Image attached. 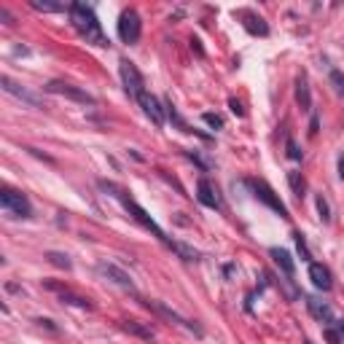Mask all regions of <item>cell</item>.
I'll use <instances>...</instances> for the list:
<instances>
[{"mask_svg":"<svg viewBox=\"0 0 344 344\" xmlns=\"http://www.w3.org/2000/svg\"><path fill=\"white\" fill-rule=\"evenodd\" d=\"M68 14H70V22H73V27H76V30H78V32H81V35L86 38V43H94V46H100V49H105V46H110L108 35H105V32H102L100 22H97L94 11H91L89 5H84V3H70Z\"/></svg>","mask_w":344,"mask_h":344,"instance_id":"obj_1","label":"cell"},{"mask_svg":"<svg viewBox=\"0 0 344 344\" xmlns=\"http://www.w3.org/2000/svg\"><path fill=\"white\" fill-rule=\"evenodd\" d=\"M97 186H100L102 191H108L110 196H116V199L124 204V210H127V213H132V218H135V221L140 223L143 229L154 231V234H156L162 242H167V237H164V231L156 226V221H154V218H151L148 213H145V210H143V207H140V204H137L135 199H129V196H127V191H124L121 186H116V183H108V180H100V183H97Z\"/></svg>","mask_w":344,"mask_h":344,"instance_id":"obj_2","label":"cell"},{"mask_svg":"<svg viewBox=\"0 0 344 344\" xmlns=\"http://www.w3.org/2000/svg\"><path fill=\"white\" fill-rule=\"evenodd\" d=\"M0 207H3L8 215H14V218H30L32 215V207H30L27 196L19 194V191H14V188L0 191Z\"/></svg>","mask_w":344,"mask_h":344,"instance_id":"obj_3","label":"cell"},{"mask_svg":"<svg viewBox=\"0 0 344 344\" xmlns=\"http://www.w3.org/2000/svg\"><path fill=\"white\" fill-rule=\"evenodd\" d=\"M118 73H121V81H124L127 94L132 97V100H140V97L145 94V84H143L140 70H137L129 59H121V62H118Z\"/></svg>","mask_w":344,"mask_h":344,"instance_id":"obj_4","label":"cell"},{"mask_svg":"<svg viewBox=\"0 0 344 344\" xmlns=\"http://www.w3.org/2000/svg\"><path fill=\"white\" fill-rule=\"evenodd\" d=\"M49 94H59V97H68L73 102H81V105H94V97L89 94L81 86H73V84H65V81H49L43 86Z\"/></svg>","mask_w":344,"mask_h":344,"instance_id":"obj_5","label":"cell"},{"mask_svg":"<svg viewBox=\"0 0 344 344\" xmlns=\"http://www.w3.org/2000/svg\"><path fill=\"white\" fill-rule=\"evenodd\" d=\"M140 32H143V22H140V14L135 8L124 11L118 16V38L124 43H137L140 41Z\"/></svg>","mask_w":344,"mask_h":344,"instance_id":"obj_6","label":"cell"},{"mask_svg":"<svg viewBox=\"0 0 344 344\" xmlns=\"http://www.w3.org/2000/svg\"><path fill=\"white\" fill-rule=\"evenodd\" d=\"M0 86H3L5 94L16 97V100H22V102H27V105H35V108H41V105H43V100L35 94V91L24 89V86L19 84V81H14L11 76H0Z\"/></svg>","mask_w":344,"mask_h":344,"instance_id":"obj_7","label":"cell"},{"mask_svg":"<svg viewBox=\"0 0 344 344\" xmlns=\"http://www.w3.org/2000/svg\"><path fill=\"white\" fill-rule=\"evenodd\" d=\"M250 188H253V194H256V199H261L263 204H269V207L274 210V213H280L282 218H288V207L282 204L280 199L274 196V191L266 186L263 180H250Z\"/></svg>","mask_w":344,"mask_h":344,"instance_id":"obj_8","label":"cell"},{"mask_svg":"<svg viewBox=\"0 0 344 344\" xmlns=\"http://www.w3.org/2000/svg\"><path fill=\"white\" fill-rule=\"evenodd\" d=\"M100 274H102V277H108V280L113 282V285L124 288V290H129V293H135V282H132V277L124 272V269H118L116 263L102 261V263H100Z\"/></svg>","mask_w":344,"mask_h":344,"instance_id":"obj_9","label":"cell"},{"mask_svg":"<svg viewBox=\"0 0 344 344\" xmlns=\"http://www.w3.org/2000/svg\"><path fill=\"white\" fill-rule=\"evenodd\" d=\"M137 102H140L143 113L148 116L151 121H154V127H164V116H167V108H162V102H159L154 94H148V91H145V94H143Z\"/></svg>","mask_w":344,"mask_h":344,"instance_id":"obj_10","label":"cell"},{"mask_svg":"<svg viewBox=\"0 0 344 344\" xmlns=\"http://www.w3.org/2000/svg\"><path fill=\"white\" fill-rule=\"evenodd\" d=\"M196 199H199L204 207L221 210V196H218V191L213 188V183H210L207 177H202V180L196 183Z\"/></svg>","mask_w":344,"mask_h":344,"instance_id":"obj_11","label":"cell"},{"mask_svg":"<svg viewBox=\"0 0 344 344\" xmlns=\"http://www.w3.org/2000/svg\"><path fill=\"white\" fill-rule=\"evenodd\" d=\"M309 280L315 282L317 290H331L334 288V280H331V272L323 263H309Z\"/></svg>","mask_w":344,"mask_h":344,"instance_id":"obj_12","label":"cell"},{"mask_svg":"<svg viewBox=\"0 0 344 344\" xmlns=\"http://www.w3.org/2000/svg\"><path fill=\"white\" fill-rule=\"evenodd\" d=\"M307 309H309V315H312L315 320H320V323H331V317H334L328 304L315 299V296H307Z\"/></svg>","mask_w":344,"mask_h":344,"instance_id":"obj_13","label":"cell"},{"mask_svg":"<svg viewBox=\"0 0 344 344\" xmlns=\"http://www.w3.org/2000/svg\"><path fill=\"white\" fill-rule=\"evenodd\" d=\"M240 16L245 19V30L250 32V35H269V24L263 22L261 16H256V14H250V11H240Z\"/></svg>","mask_w":344,"mask_h":344,"instance_id":"obj_14","label":"cell"},{"mask_svg":"<svg viewBox=\"0 0 344 344\" xmlns=\"http://www.w3.org/2000/svg\"><path fill=\"white\" fill-rule=\"evenodd\" d=\"M121 328L127 331V334L132 336H137V339H143V342H154V328L151 326H145V323H137V320H124L121 323Z\"/></svg>","mask_w":344,"mask_h":344,"instance_id":"obj_15","label":"cell"},{"mask_svg":"<svg viewBox=\"0 0 344 344\" xmlns=\"http://www.w3.org/2000/svg\"><path fill=\"white\" fill-rule=\"evenodd\" d=\"M296 102L301 105V110H312V91H309V84L304 76L296 78Z\"/></svg>","mask_w":344,"mask_h":344,"instance_id":"obj_16","label":"cell"},{"mask_svg":"<svg viewBox=\"0 0 344 344\" xmlns=\"http://www.w3.org/2000/svg\"><path fill=\"white\" fill-rule=\"evenodd\" d=\"M167 248H170L177 258H183V261H199V250H194V248H191V245H186V242L167 240Z\"/></svg>","mask_w":344,"mask_h":344,"instance_id":"obj_17","label":"cell"},{"mask_svg":"<svg viewBox=\"0 0 344 344\" xmlns=\"http://www.w3.org/2000/svg\"><path fill=\"white\" fill-rule=\"evenodd\" d=\"M272 258L277 261V266L282 269V274L285 277H293L296 272V266H293V258H290L288 250H280V248H272Z\"/></svg>","mask_w":344,"mask_h":344,"instance_id":"obj_18","label":"cell"},{"mask_svg":"<svg viewBox=\"0 0 344 344\" xmlns=\"http://www.w3.org/2000/svg\"><path fill=\"white\" fill-rule=\"evenodd\" d=\"M32 8L35 11H43V14H51V11H68L70 5H62V3H51V0H32Z\"/></svg>","mask_w":344,"mask_h":344,"instance_id":"obj_19","label":"cell"},{"mask_svg":"<svg viewBox=\"0 0 344 344\" xmlns=\"http://www.w3.org/2000/svg\"><path fill=\"white\" fill-rule=\"evenodd\" d=\"M59 299H62V304H70V307H81V309H89V307H91L89 299H84V296H76V293H70V290L59 293Z\"/></svg>","mask_w":344,"mask_h":344,"instance_id":"obj_20","label":"cell"},{"mask_svg":"<svg viewBox=\"0 0 344 344\" xmlns=\"http://www.w3.org/2000/svg\"><path fill=\"white\" fill-rule=\"evenodd\" d=\"M46 261L49 263H54V266L59 269H73V261L65 253H57V250H51V253H46Z\"/></svg>","mask_w":344,"mask_h":344,"instance_id":"obj_21","label":"cell"},{"mask_svg":"<svg viewBox=\"0 0 344 344\" xmlns=\"http://www.w3.org/2000/svg\"><path fill=\"white\" fill-rule=\"evenodd\" d=\"M288 183H290V188H293V194L304 196V188H307V183H304V177H301V172H288Z\"/></svg>","mask_w":344,"mask_h":344,"instance_id":"obj_22","label":"cell"},{"mask_svg":"<svg viewBox=\"0 0 344 344\" xmlns=\"http://www.w3.org/2000/svg\"><path fill=\"white\" fill-rule=\"evenodd\" d=\"M167 116H170V121L175 124V127H180L183 132H194V129H191L188 124H186V121H183V118H180V113H177V110H175V105H172L170 100H167Z\"/></svg>","mask_w":344,"mask_h":344,"instance_id":"obj_23","label":"cell"},{"mask_svg":"<svg viewBox=\"0 0 344 344\" xmlns=\"http://www.w3.org/2000/svg\"><path fill=\"white\" fill-rule=\"evenodd\" d=\"M315 204H317V213H320V221L323 223H331V207H328V199H326V196H317V199H315Z\"/></svg>","mask_w":344,"mask_h":344,"instance_id":"obj_24","label":"cell"},{"mask_svg":"<svg viewBox=\"0 0 344 344\" xmlns=\"http://www.w3.org/2000/svg\"><path fill=\"white\" fill-rule=\"evenodd\" d=\"M293 240H296V248H299V253H301V261H309V263H312V256H309V248H307V240H304V234H299V231H296Z\"/></svg>","mask_w":344,"mask_h":344,"instance_id":"obj_25","label":"cell"},{"mask_svg":"<svg viewBox=\"0 0 344 344\" xmlns=\"http://www.w3.org/2000/svg\"><path fill=\"white\" fill-rule=\"evenodd\" d=\"M323 336H326V342L328 344H342V334H339V328H334V326H326L323 328Z\"/></svg>","mask_w":344,"mask_h":344,"instance_id":"obj_26","label":"cell"},{"mask_svg":"<svg viewBox=\"0 0 344 344\" xmlns=\"http://www.w3.org/2000/svg\"><path fill=\"white\" fill-rule=\"evenodd\" d=\"M285 148H288V159H293V162H299V159H301V151H299V145L293 143V137H288V140H285Z\"/></svg>","mask_w":344,"mask_h":344,"instance_id":"obj_27","label":"cell"},{"mask_svg":"<svg viewBox=\"0 0 344 344\" xmlns=\"http://www.w3.org/2000/svg\"><path fill=\"white\" fill-rule=\"evenodd\" d=\"M202 121L207 124V127H213V129H221V127H223V118H221V116H215V113H204V116H202Z\"/></svg>","mask_w":344,"mask_h":344,"instance_id":"obj_28","label":"cell"},{"mask_svg":"<svg viewBox=\"0 0 344 344\" xmlns=\"http://www.w3.org/2000/svg\"><path fill=\"white\" fill-rule=\"evenodd\" d=\"M331 84H334V89L339 91V94H344V76L339 70H331Z\"/></svg>","mask_w":344,"mask_h":344,"instance_id":"obj_29","label":"cell"},{"mask_svg":"<svg viewBox=\"0 0 344 344\" xmlns=\"http://www.w3.org/2000/svg\"><path fill=\"white\" fill-rule=\"evenodd\" d=\"M186 156H188V159H191V162H194V164H199V167H202V172H210V162H204V159H202L199 154H194V151H188Z\"/></svg>","mask_w":344,"mask_h":344,"instance_id":"obj_30","label":"cell"},{"mask_svg":"<svg viewBox=\"0 0 344 344\" xmlns=\"http://www.w3.org/2000/svg\"><path fill=\"white\" fill-rule=\"evenodd\" d=\"M229 108H231V113H234V116H245V108H242V102L237 100V97H231V100H229Z\"/></svg>","mask_w":344,"mask_h":344,"instance_id":"obj_31","label":"cell"},{"mask_svg":"<svg viewBox=\"0 0 344 344\" xmlns=\"http://www.w3.org/2000/svg\"><path fill=\"white\" fill-rule=\"evenodd\" d=\"M0 19H3V24H14V16H11L3 5H0Z\"/></svg>","mask_w":344,"mask_h":344,"instance_id":"obj_32","label":"cell"},{"mask_svg":"<svg viewBox=\"0 0 344 344\" xmlns=\"http://www.w3.org/2000/svg\"><path fill=\"white\" fill-rule=\"evenodd\" d=\"M35 323H38V326H43V328H49L51 334H57V326H54L51 320H43V317H41V320H35Z\"/></svg>","mask_w":344,"mask_h":344,"instance_id":"obj_33","label":"cell"},{"mask_svg":"<svg viewBox=\"0 0 344 344\" xmlns=\"http://www.w3.org/2000/svg\"><path fill=\"white\" fill-rule=\"evenodd\" d=\"M191 49H194V51H196V54H199V57L204 54V51H202V46H199V41H196V38H191Z\"/></svg>","mask_w":344,"mask_h":344,"instance_id":"obj_34","label":"cell"},{"mask_svg":"<svg viewBox=\"0 0 344 344\" xmlns=\"http://www.w3.org/2000/svg\"><path fill=\"white\" fill-rule=\"evenodd\" d=\"M317 127H320V121H317V116H312V129H309V132H312V135H317Z\"/></svg>","mask_w":344,"mask_h":344,"instance_id":"obj_35","label":"cell"},{"mask_svg":"<svg viewBox=\"0 0 344 344\" xmlns=\"http://www.w3.org/2000/svg\"><path fill=\"white\" fill-rule=\"evenodd\" d=\"M336 328H339V334H342V339H344V317H342V320H336Z\"/></svg>","mask_w":344,"mask_h":344,"instance_id":"obj_36","label":"cell"},{"mask_svg":"<svg viewBox=\"0 0 344 344\" xmlns=\"http://www.w3.org/2000/svg\"><path fill=\"white\" fill-rule=\"evenodd\" d=\"M339 177H342V180H344V156L339 159Z\"/></svg>","mask_w":344,"mask_h":344,"instance_id":"obj_37","label":"cell"},{"mask_svg":"<svg viewBox=\"0 0 344 344\" xmlns=\"http://www.w3.org/2000/svg\"><path fill=\"white\" fill-rule=\"evenodd\" d=\"M301 344H312V342H301Z\"/></svg>","mask_w":344,"mask_h":344,"instance_id":"obj_38","label":"cell"}]
</instances>
